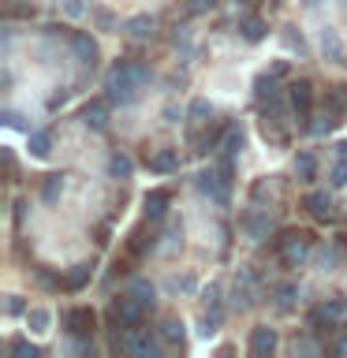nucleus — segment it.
I'll return each mask as SVG.
<instances>
[{
  "label": "nucleus",
  "instance_id": "obj_12",
  "mask_svg": "<svg viewBox=\"0 0 347 358\" xmlns=\"http://www.w3.org/2000/svg\"><path fill=\"white\" fill-rule=\"evenodd\" d=\"M108 105H112L108 97L86 101V108H83V123H86L90 131H105V127H108Z\"/></svg>",
  "mask_w": 347,
  "mask_h": 358
},
{
  "label": "nucleus",
  "instance_id": "obj_42",
  "mask_svg": "<svg viewBox=\"0 0 347 358\" xmlns=\"http://www.w3.org/2000/svg\"><path fill=\"white\" fill-rule=\"evenodd\" d=\"M172 45H176V49H190V34H187V27H176V34H172Z\"/></svg>",
  "mask_w": 347,
  "mask_h": 358
},
{
  "label": "nucleus",
  "instance_id": "obj_11",
  "mask_svg": "<svg viewBox=\"0 0 347 358\" xmlns=\"http://www.w3.org/2000/svg\"><path fill=\"white\" fill-rule=\"evenodd\" d=\"M284 94H288V90L276 86V75H273V71H265V75L254 78V105H257V108H265L269 101H276V97H284Z\"/></svg>",
  "mask_w": 347,
  "mask_h": 358
},
{
  "label": "nucleus",
  "instance_id": "obj_20",
  "mask_svg": "<svg viewBox=\"0 0 347 358\" xmlns=\"http://www.w3.org/2000/svg\"><path fill=\"white\" fill-rule=\"evenodd\" d=\"M224 324V306H206V313L198 317V336L201 340H209V336H217Z\"/></svg>",
  "mask_w": 347,
  "mask_h": 358
},
{
  "label": "nucleus",
  "instance_id": "obj_3",
  "mask_svg": "<svg viewBox=\"0 0 347 358\" xmlns=\"http://www.w3.org/2000/svg\"><path fill=\"white\" fill-rule=\"evenodd\" d=\"M60 324H64V332L71 336V340H78V336H94L97 332V313H94V306H71V310L60 313Z\"/></svg>",
  "mask_w": 347,
  "mask_h": 358
},
{
  "label": "nucleus",
  "instance_id": "obj_15",
  "mask_svg": "<svg viewBox=\"0 0 347 358\" xmlns=\"http://www.w3.org/2000/svg\"><path fill=\"white\" fill-rule=\"evenodd\" d=\"M239 38L246 45H257V41H265L269 38V22L262 15H243L239 19Z\"/></svg>",
  "mask_w": 347,
  "mask_h": 358
},
{
  "label": "nucleus",
  "instance_id": "obj_43",
  "mask_svg": "<svg viewBox=\"0 0 347 358\" xmlns=\"http://www.w3.org/2000/svg\"><path fill=\"white\" fill-rule=\"evenodd\" d=\"M11 209H15V213H11V220H15V228H22V224H27V209H30V206H27V201L19 198V201H15V206H11Z\"/></svg>",
  "mask_w": 347,
  "mask_h": 358
},
{
  "label": "nucleus",
  "instance_id": "obj_23",
  "mask_svg": "<svg viewBox=\"0 0 347 358\" xmlns=\"http://www.w3.org/2000/svg\"><path fill=\"white\" fill-rule=\"evenodd\" d=\"M295 176L302 179V183H313V179H318V157H313L310 150H299V157H295Z\"/></svg>",
  "mask_w": 347,
  "mask_h": 358
},
{
  "label": "nucleus",
  "instance_id": "obj_4",
  "mask_svg": "<svg viewBox=\"0 0 347 358\" xmlns=\"http://www.w3.org/2000/svg\"><path fill=\"white\" fill-rule=\"evenodd\" d=\"M139 90L142 86L134 83V78H127L123 71H116V67L105 75V97L112 105H134V101H139Z\"/></svg>",
  "mask_w": 347,
  "mask_h": 358
},
{
  "label": "nucleus",
  "instance_id": "obj_40",
  "mask_svg": "<svg viewBox=\"0 0 347 358\" xmlns=\"http://www.w3.org/2000/svg\"><path fill=\"white\" fill-rule=\"evenodd\" d=\"M4 313L8 317H27V302H22V295H4Z\"/></svg>",
  "mask_w": 347,
  "mask_h": 358
},
{
  "label": "nucleus",
  "instance_id": "obj_14",
  "mask_svg": "<svg viewBox=\"0 0 347 358\" xmlns=\"http://www.w3.org/2000/svg\"><path fill=\"white\" fill-rule=\"evenodd\" d=\"M146 164H150V172H157V176H172V172H179V150H157V153H150L146 157Z\"/></svg>",
  "mask_w": 347,
  "mask_h": 358
},
{
  "label": "nucleus",
  "instance_id": "obj_33",
  "mask_svg": "<svg viewBox=\"0 0 347 358\" xmlns=\"http://www.w3.org/2000/svg\"><path fill=\"white\" fill-rule=\"evenodd\" d=\"M27 324H30V332H49L52 313H49V310H41V306H34V310H27Z\"/></svg>",
  "mask_w": 347,
  "mask_h": 358
},
{
  "label": "nucleus",
  "instance_id": "obj_7",
  "mask_svg": "<svg viewBox=\"0 0 347 358\" xmlns=\"http://www.w3.org/2000/svg\"><path fill=\"white\" fill-rule=\"evenodd\" d=\"M198 190L206 198H213L217 206H228L232 201V179H224L220 168H206V172L198 176Z\"/></svg>",
  "mask_w": 347,
  "mask_h": 358
},
{
  "label": "nucleus",
  "instance_id": "obj_44",
  "mask_svg": "<svg viewBox=\"0 0 347 358\" xmlns=\"http://www.w3.org/2000/svg\"><path fill=\"white\" fill-rule=\"evenodd\" d=\"M291 351H295V355H318V343H313V340H295V343H291Z\"/></svg>",
  "mask_w": 347,
  "mask_h": 358
},
{
  "label": "nucleus",
  "instance_id": "obj_52",
  "mask_svg": "<svg viewBox=\"0 0 347 358\" xmlns=\"http://www.w3.org/2000/svg\"><path fill=\"white\" fill-rule=\"evenodd\" d=\"M235 4H239V8H254L257 0H235Z\"/></svg>",
  "mask_w": 347,
  "mask_h": 358
},
{
  "label": "nucleus",
  "instance_id": "obj_48",
  "mask_svg": "<svg viewBox=\"0 0 347 358\" xmlns=\"http://www.w3.org/2000/svg\"><path fill=\"white\" fill-rule=\"evenodd\" d=\"M4 164H8V176L15 179V157H11V150H4Z\"/></svg>",
  "mask_w": 347,
  "mask_h": 358
},
{
  "label": "nucleus",
  "instance_id": "obj_56",
  "mask_svg": "<svg viewBox=\"0 0 347 358\" xmlns=\"http://www.w3.org/2000/svg\"><path fill=\"white\" fill-rule=\"evenodd\" d=\"M344 299H347V295H344Z\"/></svg>",
  "mask_w": 347,
  "mask_h": 358
},
{
  "label": "nucleus",
  "instance_id": "obj_27",
  "mask_svg": "<svg viewBox=\"0 0 347 358\" xmlns=\"http://www.w3.org/2000/svg\"><path fill=\"white\" fill-rule=\"evenodd\" d=\"M157 332H161V340L168 347H183V321H179V317H164Z\"/></svg>",
  "mask_w": 347,
  "mask_h": 358
},
{
  "label": "nucleus",
  "instance_id": "obj_28",
  "mask_svg": "<svg viewBox=\"0 0 347 358\" xmlns=\"http://www.w3.org/2000/svg\"><path fill=\"white\" fill-rule=\"evenodd\" d=\"M90 19H94V27L97 30H105V34H120L123 27H120V19L112 15L108 8H90Z\"/></svg>",
  "mask_w": 347,
  "mask_h": 358
},
{
  "label": "nucleus",
  "instance_id": "obj_31",
  "mask_svg": "<svg viewBox=\"0 0 347 358\" xmlns=\"http://www.w3.org/2000/svg\"><path fill=\"white\" fill-rule=\"evenodd\" d=\"M325 112L344 116V112H347V86H332L329 90V97H325Z\"/></svg>",
  "mask_w": 347,
  "mask_h": 358
},
{
  "label": "nucleus",
  "instance_id": "obj_51",
  "mask_svg": "<svg viewBox=\"0 0 347 358\" xmlns=\"http://www.w3.org/2000/svg\"><path fill=\"white\" fill-rule=\"evenodd\" d=\"M336 161H347V142H336Z\"/></svg>",
  "mask_w": 347,
  "mask_h": 358
},
{
  "label": "nucleus",
  "instance_id": "obj_17",
  "mask_svg": "<svg viewBox=\"0 0 347 358\" xmlns=\"http://www.w3.org/2000/svg\"><path fill=\"white\" fill-rule=\"evenodd\" d=\"M90 280H94V262L71 265V268L64 273V291H71V295H75V291H83V287L90 284Z\"/></svg>",
  "mask_w": 347,
  "mask_h": 358
},
{
  "label": "nucleus",
  "instance_id": "obj_16",
  "mask_svg": "<svg viewBox=\"0 0 347 358\" xmlns=\"http://www.w3.org/2000/svg\"><path fill=\"white\" fill-rule=\"evenodd\" d=\"M142 206H146V217H150V220H161L168 213V206H172V194H168L164 187H153L150 194L142 198Z\"/></svg>",
  "mask_w": 347,
  "mask_h": 358
},
{
  "label": "nucleus",
  "instance_id": "obj_13",
  "mask_svg": "<svg viewBox=\"0 0 347 358\" xmlns=\"http://www.w3.org/2000/svg\"><path fill=\"white\" fill-rule=\"evenodd\" d=\"M243 231L250 235V243H262L269 231H273V220H269V213H257V209H250V213H243Z\"/></svg>",
  "mask_w": 347,
  "mask_h": 358
},
{
  "label": "nucleus",
  "instance_id": "obj_32",
  "mask_svg": "<svg viewBox=\"0 0 347 358\" xmlns=\"http://www.w3.org/2000/svg\"><path fill=\"white\" fill-rule=\"evenodd\" d=\"M34 284H38V287H45V291H60V287H64V280L56 276L52 268L38 265V268H34Z\"/></svg>",
  "mask_w": 347,
  "mask_h": 358
},
{
  "label": "nucleus",
  "instance_id": "obj_19",
  "mask_svg": "<svg viewBox=\"0 0 347 358\" xmlns=\"http://www.w3.org/2000/svg\"><path fill=\"white\" fill-rule=\"evenodd\" d=\"M153 27H157L153 15H131L127 22H123V34L134 38V41H146V38H153Z\"/></svg>",
  "mask_w": 347,
  "mask_h": 358
},
{
  "label": "nucleus",
  "instance_id": "obj_25",
  "mask_svg": "<svg viewBox=\"0 0 347 358\" xmlns=\"http://www.w3.org/2000/svg\"><path fill=\"white\" fill-rule=\"evenodd\" d=\"M112 67H116V71H123L127 78H134L139 86H146V83H150V67H146V64H139V60H123V56H120V60L112 64Z\"/></svg>",
  "mask_w": 347,
  "mask_h": 358
},
{
  "label": "nucleus",
  "instance_id": "obj_18",
  "mask_svg": "<svg viewBox=\"0 0 347 358\" xmlns=\"http://www.w3.org/2000/svg\"><path fill=\"white\" fill-rule=\"evenodd\" d=\"M108 176H112V179H123V183L134 176V161H131L127 150H112V153H108Z\"/></svg>",
  "mask_w": 347,
  "mask_h": 358
},
{
  "label": "nucleus",
  "instance_id": "obj_55",
  "mask_svg": "<svg viewBox=\"0 0 347 358\" xmlns=\"http://www.w3.org/2000/svg\"><path fill=\"white\" fill-rule=\"evenodd\" d=\"M276 4H280V0H276Z\"/></svg>",
  "mask_w": 347,
  "mask_h": 358
},
{
  "label": "nucleus",
  "instance_id": "obj_34",
  "mask_svg": "<svg viewBox=\"0 0 347 358\" xmlns=\"http://www.w3.org/2000/svg\"><path fill=\"white\" fill-rule=\"evenodd\" d=\"M284 45H288L291 52H299V56L310 52V45H306V38L299 34V27H284Z\"/></svg>",
  "mask_w": 347,
  "mask_h": 358
},
{
  "label": "nucleus",
  "instance_id": "obj_54",
  "mask_svg": "<svg viewBox=\"0 0 347 358\" xmlns=\"http://www.w3.org/2000/svg\"><path fill=\"white\" fill-rule=\"evenodd\" d=\"M344 4H347V0H344Z\"/></svg>",
  "mask_w": 347,
  "mask_h": 358
},
{
  "label": "nucleus",
  "instance_id": "obj_24",
  "mask_svg": "<svg viewBox=\"0 0 347 358\" xmlns=\"http://www.w3.org/2000/svg\"><path fill=\"white\" fill-rule=\"evenodd\" d=\"M321 52L329 56L332 64H340V60H344V41H340V34L329 30V27L321 30Z\"/></svg>",
  "mask_w": 347,
  "mask_h": 358
},
{
  "label": "nucleus",
  "instance_id": "obj_10",
  "mask_svg": "<svg viewBox=\"0 0 347 358\" xmlns=\"http://www.w3.org/2000/svg\"><path fill=\"white\" fill-rule=\"evenodd\" d=\"M67 45H71V52L78 56V60H83L86 67H94L97 60H101V49H97V41L90 38L86 30H71L67 34Z\"/></svg>",
  "mask_w": 347,
  "mask_h": 358
},
{
  "label": "nucleus",
  "instance_id": "obj_46",
  "mask_svg": "<svg viewBox=\"0 0 347 358\" xmlns=\"http://www.w3.org/2000/svg\"><path fill=\"white\" fill-rule=\"evenodd\" d=\"M209 8H213V0H190V4H187L190 15H201V11H209Z\"/></svg>",
  "mask_w": 347,
  "mask_h": 358
},
{
  "label": "nucleus",
  "instance_id": "obj_26",
  "mask_svg": "<svg viewBox=\"0 0 347 358\" xmlns=\"http://www.w3.org/2000/svg\"><path fill=\"white\" fill-rule=\"evenodd\" d=\"M209 120H213V105L206 97H194L187 105V123H190V127H198V123H209Z\"/></svg>",
  "mask_w": 347,
  "mask_h": 358
},
{
  "label": "nucleus",
  "instance_id": "obj_22",
  "mask_svg": "<svg viewBox=\"0 0 347 358\" xmlns=\"http://www.w3.org/2000/svg\"><path fill=\"white\" fill-rule=\"evenodd\" d=\"M127 295H134L142 302L146 310H153V302H157V287L150 284V280H142V276H134L131 284H127Z\"/></svg>",
  "mask_w": 347,
  "mask_h": 358
},
{
  "label": "nucleus",
  "instance_id": "obj_21",
  "mask_svg": "<svg viewBox=\"0 0 347 358\" xmlns=\"http://www.w3.org/2000/svg\"><path fill=\"white\" fill-rule=\"evenodd\" d=\"M243 145H246V131H243V123H228L220 153H224V157H239V153H243Z\"/></svg>",
  "mask_w": 347,
  "mask_h": 358
},
{
  "label": "nucleus",
  "instance_id": "obj_30",
  "mask_svg": "<svg viewBox=\"0 0 347 358\" xmlns=\"http://www.w3.org/2000/svg\"><path fill=\"white\" fill-rule=\"evenodd\" d=\"M273 295H276V310L280 313H291V310H295V299H299V287L295 284H280Z\"/></svg>",
  "mask_w": 347,
  "mask_h": 358
},
{
  "label": "nucleus",
  "instance_id": "obj_45",
  "mask_svg": "<svg viewBox=\"0 0 347 358\" xmlns=\"http://www.w3.org/2000/svg\"><path fill=\"white\" fill-rule=\"evenodd\" d=\"M64 11H67L71 19H78V15L86 11V4H83V0H67V4H64Z\"/></svg>",
  "mask_w": 347,
  "mask_h": 358
},
{
  "label": "nucleus",
  "instance_id": "obj_41",
  "mask_svg": "<svg viewBox=\"0 0 347 358\" xmlns=\"http://www.w3.org/2000/svg\"><path fill=\"white\" fill-rule=\"evenodd\" d=\"M220 295H224V287H220V280H213V284L201 291V302H206V306H224L220 302Z\"/></svg>",
  "mask_w": 347,
  "mask_h": 358
},
{
  "label": "nucleus",
  "instance_id": "obj_36",
  "mask_svg": "<svg viewBox=\"0 0 347 358\" xmlns=\"http://www.w3.org/2000/svg\"><path fill=\"white\" fill-rule=\"evenodd\" d=\"M11 355H19V358H41V347H34L30 340L15 336V340H11Z\"/></svg>",
  "mask_w": 347,
  "mask_h": 358
},
{
  "label": "nucleus",
  "instance_id": "obj_8",
  "mask_svg": "<svg viewBox=\"0 0 347 358\" xmlns=\"http://www.w3.org/2000/svg\"><path fill=\"white\" fill-rule=\"evenodd\" d=\"M276 347H280L276 329H269V324H254V329H250V355L254 358H273Z\"/></svg>",
  "mask_w": 347,
  "mask_h": 358
},
{
  "label": "nucleus",
  "instance_id": "obj_49",
  "mask_svg": "<svg viewBox=\"0 0 347 358\" xmlns=\"http://www.w3.org/2000/svg\"><path fill=\"white\" fill-rule=\"evenodd\" d=\"M273 75L284 78V75H288V60H276V64H273Z\"/></svg>",
  "mask_w": 347,
  "mask_h": 358
},
{
  "label": "nucleus",
  "instance_id": "obj_2",
  "mask_svg": "<svg viewBox=\"0 0 347 358\" xmlns=\"http://www.w3.org/2000/svg\"><path fill=\"white\" fill-rule=\"evenodd\" d=\"M347 317V299H332V302H318L310 313H306V329L313 336H321V332H332V329H340V321Z\"/></svg>",
  "mask_w": 347,
  "mask_h": 358
},
{
  "label": "nucleus",
  "instance_id": "obj_47",
  "mask_svg": "<svg viewBox=\"0 0 347 358\" xmlns=\"http://www.w3.org/2000/svg\"><path fill=\"white\" fill-rule=\"evenodd\" d=\"M4 123H8V127H22V116H19V112H11V108H4Z\"/></svg>",
  "mask_w": 347,
  "mask_h": 358
},
{
  "label": "nucleus",
  "instance_id": "obj_5",
  "mask_svg": "<svg viewBox=\"0 0 347 358\" xmlns=\"http://www.w3.org/2000/svg\"><path fill=\"white\" fill-rule=\"evenodd\" d=\"M288 101H291V112H295V120H299V131H306L310 127V112H313V83H306V78L291 83Z\"/></svg>",
  "mask_w": 347,
  "mask_h": 358
},
{
  "label": "nucleus",
  "instance_id": "obj_29",
  "mask_svg": "<svg viewBox=\"0 0 347 358\" xmlns=\"http://www.w3.org/2000/svg\"><path fill=\"white\" fill-rule=\"evenodd\" d=\"M27 138H30V153L38 157V161H45V157L52 153V138H49V131H27Z\"/></svg>",
  "mask_w": 347,
  "mask_h": 358
},
{
  "label": "nucleus",
  "instance_id": "obj_35",
  "mask_svg": "<svg viewBox=\"0 0 347 358\" xmlns=\"http://www.w3.org/2000/svg\"><path fill=\"white\" fill-rule=\"evenodd\" d=\"M172 295H190L198 284H194V276H168V284H164Z\"/></svg>",
  "mask_w": 347,
  "mask_h": 358
},
{
  "label": "nucleus",
  "instance_id": "obj_37",
  "mask_svg": "<svg viewBox=\"0 0 347 358\" xmlns=\"http://www.w3.org/2000/svg\"><path fill=\"white\" fill-rule=\"evenodd\" d=\"M157 246V235H150V239H146V228H139L131 235V254H146V250H153Z\"/></svg>",
  "mask_w": 347,
  "mask_h": 358
},
{
  "label": "nucleus",
  "instance_id": "obj_39",
  "mask_svg": "<svg viewBox=\"0 0 347 358\" xmlns=\"http://www.w3.org/2000/svg\"><path fill=\"white\" fill-rule=\"evenodd\" d=\"M329 187H332V190H344V187H347V161H336V164L329 168Z\"/></svg>",
  "mask_w": 347,
  "mask_h": 358
},
{
  "label": "nucleus",
  "instance_id": "obj_38",
  "mask_svg": "<svg viewBox=\"0 0 347 358\" xmlns=\"http://www.w3.org/2000/svg\"><path fill=\"white\" fill-rule=\"evenodd\" d=\"M60 194H64V176H49V179H45V187H41V198L56 201Z\"/></svg>",
  "mask_w": 347,
  "mask_h": 358
},
{
  "label": "nucleus",
  "instance_id": "obj_9",
  "mask_svg": "<svg viewBox=\"0 0 347 358\" xmlns=\"http://www.w3.org/2000/svg\"><path fill=\"white\" fill-rule=\"evenodd\" d=\"M302 209H306L313 220H321V224L336 220V206H332V194H329V190H310L306 201H302Z\"/></svg>",
  "mask_w": 347,
  "mask_h": 358
},
{
  "label": "nucleus",
  "instance_id": "obj_1",
  "mask_svg": "<svg viewBox=\"0 0 347 358\" xmlns=\"http://www.w3.org/2000/svg\"><path fill=\"white\" fill-rule=\"evenodd\" d=\"M313 235L310 231H284L280 239L273 243V250L280 254V265L284 268H302L310 262V254H313Z\"/></svg>",
  "mask_w": 347,
  "mask_h": 358
},
{
  "label": "nucleus",
  "instance_id": "obj_50",
  "mask_svg": "<svg viewBox=\"0 0 347 358\" xmlns=\"http://www.w3.org/2000/svg\"><path fill=\"white\" fill-rule=\"evenodd\" d=\"M176 116H179V108L168 105V108H164V123H176Z\"/></svg>",
  "mask_w": 347,
  "mask_h": 358
},
{
  "label": "nucleus",
  "instance_id": "obj_6",
  "mask_svg": "<svg viewBox=\"0 0 347 358\" xmlns=\"http://www.w3.org/2000/svg\"><path fill=\"white\" fill-rule=\"evenodd\" d=\"M112 321L120 324V329H139V324L146 321V306L134 295H127V291H123V295L112 302Z\"/></svg>",
  "mask_w": 347,
  "mask_h": 358
},
{
  "label": "nucleus",
  "instance_id": "obj_53",
  "mask_svg": "<svg viewBox=\"0 0 347 358\" xmlns=\"http://www.w3.org/2000/svg\"><path fill=\"white\" fill-rule=\"evenodd\" d=\"M306 4H321V0H306Z\"/></svg>",
  "mask_w": 347,
  "mask_h": 358
}]
</instances>
